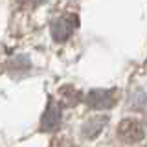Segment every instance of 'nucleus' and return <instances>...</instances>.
Instances as JSON below:
<instances>
[{
	"label": "nucleus",
	"mask_w": 147,
	"mask_h": 147,
	"mask_svg": "<svg viewBox=\"0 0 147 147\" xmlns=\"http://www.w3.org/2000/svg\"><path fill=\"white\" fill-rule=\"evenodd\" d=\"M118 136L121 138L125 144H136V142L144 140L145 131H144V127H142L140 121L129 118V119H123L118 125Z\"/></svg>",
	"instance_id": "f257e3e1"
},
{
	"label": "nucleus",
	"mask_w": 147,
	"mask_h": 147,
	"mask_svg": "<svg viewBox=\"0 0 147 147\" xmlns=\"http://www.w3.org/2000/svg\"><path fill=\"white\" fill-rule=\"evenodd\" d=\"M77 26V17L76 15H64V17H59L57 20L52 24V35L55 40H64L68 39L74 30Z\"/></svg>",
	"instance_id": "f03ea898"
},
{
	"label": "nucleus",
	"mask_w": 147,
	"mask_h": 147,
	"mask_svg": "<svg viewBox=\"0 0 147 147\" xmlns=\"http://www.w3.org/2000/svg\"><path fill=\"white\" fill-rule=\"evenodd\" d=\"M116 90H92L88 94V105L92 109H109L116 103Z\"/></svg>",
	"instance_id": "7ed1b4c3"
},
{
	"label": "nucleus",
	"mask_w": 147,
	"mask_h": 147,
	"mask_svg": "<svg viewBox=\"0 0 147 147\" xmlns=\"http://www.w3.org/2000/svg\"><path fill=\"white\" fill-rule=\"evenodd\" d=\"M59 123H61V112H59V105L55 103L53 99H50L48 109H46V112H44V116H42L40 125H42L44 131H55V129L59 127Z\"/></svg>",
	"instance_id": "20e7f679"
},
{
	"label": "nucleus",
	"mask_w": 147,
	"mask_h": 147,
	"mask_svg": "<svg viewBox=\"0 0 147 147\" xmlns=\"http://www.w3.org/2000/svg\"><path fill=\"white\" fill-rule=\"evenodd\" d=\"M30 4H39V2H42V0H28Z\"/></svg>",
	"instance_id": "39448f33"
}]
</instances>
